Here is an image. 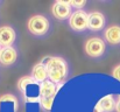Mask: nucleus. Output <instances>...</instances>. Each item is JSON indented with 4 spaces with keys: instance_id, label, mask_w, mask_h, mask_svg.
I'll return each instance as SVG.
<instances>
[{
    "instance_id": "19",
    "label": "nucleus",
    "mask_w": 120,
    "mask_h": 112,
    "mask_svg": "<svg viewBox=\"0 0 120 112\" xmlns=\"http://www.w3.org/2000/svg\"><path fill=\"white\" fill-rule=\"evenodd\" d=\"M0 50H1V46H0Z\"/></svg>"
},
{
    "instance_id": "10",
    "label": "nucleus",
    "mask_w": 120,
    "mask_h": 112,
    "mask_svg": "<svg viewBox=\"0 0 120 112\" xmlns=\"http://www.w3.org/2000/svg\"><path fill=\"white\" fill-rule=\"evenodd\" d=\"M32 77L34 78V81L41 82V83L47 81V78L49 76H48L47 67H45V64L43 62H40V63L35 64V67L33 68V71H32Z\"/></svg>"
},
{
    "instance_id": "11",
    "label": "nucleus",
    "mask_w": 120,
    "mask_h": 112,
    "mask_svg": "<svg viewBox=\"0 0 120 112\" xmlns=\"http://www.w3.org/2000/svg\"><path fill=\"white\" fill-rule=\"evenodd\" d=\"M105 39L110 44H118L120 43V26H110L105 31Z\"/></svg>"
},
{
    "instance_id": "2",
    "label": "nucleus",
    "mask_w": 120,
    "mask_h": 112,
    "mask_svg": "<svg viewBox=\"0 0 120 112\" xmlns=\"http://www.w3.org/2000/svg\"><path fill=\"white\" fill-rule=\"evenodd\" d=\"M28 31L36 36H42L49 31V20L43 15H34L28 20Z\"/></svg>"
},
{
    "instance_id": "18",
    "label": "nucleus",
    "mask_w": 120,
    "mask_h": 112,
    "mask_svg": "<svg viewBox=\"0 0 120 112\" xmlns=\"http://www.w3.org/2000/svg\"><path fill=\"white\" fill-rule=\"evenodd\" d=\"M93 112H103V110H101V108L97 104V105L94 106V109H93Z\"/></svg>"
},
{
    "instance_id": "17",
    "label": "nucleus",
    "mask_w": 120,
    "mask_h": 112,
    "mask_svg": "<svg viewBox=\"0 0 120 112\" xmlns=\"http://www.w3.org/2000/svg\"><path fill=\"white\" fill-rule=\"evenodd\" d=\"M116 111L120 112V95L118 96V100H117V103H116Z\"/></svg>"
},
{
    "instance_id": "1",
    "label": "nucleus",
    "mask_w": 120,
    "mask_h": 112,
    "mask_svg": "<svg viewBox=\"0 0 120 112\" xmlns=\"http://www.w3.org/2000/svg\"><path fill=\"white\" fill-rule=\"evenodd\" d=\"M43 63L47 67L49 79L54 83H60L68 74V64L61 57H47Z\"/></svg>"
},
{
    "instance_id": "5",
    "label": "nucleus",
    "mask_w": 120,
    "mask_h": 112,
    "mask_svg": "<svg viewBox=\"0 0 120 112\" xmlns=\"http://www.w3.org/2000/svg\"><path fill=\"white\" fill-rule=\"evenodd\" d=\"M52 15L58 20H65L71 16V5L69 1H56L51 7Z\"/></svg>"
},
{
    "instance_id": "3",
    "label": "nucleus",
    "mask_w": 120,
    "mask_h": 112,
    "mask_svg": "<svg viewBox=\"0 0 120 112\" xmlns=\"http://www.w3.org/2000/svg\"><path fill=\"white\" fill-rule=\"evenodd\" d=\"M69 25L76 32L85 31L86 28H89V14L80 9L75 11L69 18Z\"/></svg>"
},
{
    "instance_id": "8",
    "label": "nucleus",
    "mask_w": 120,
    "mask_h": 112,
    "mask_svg": "<svg viewBox=\"0 0 120 112\" xmlns=\"http://www.w3.org/2000/svg\"><path fill=\"white\" fill-rule=\"evenodd\" d=\"M105 26V16L100 12H92L89 14V28L91 31H100Z\"/></svg>"
},
{
    "instance_id": "16",
    "label": "nucleus",
    "mask_w": 120,
    "mask_h": 112,
    "mask_svg": "<svg viewBox=\"0 0 120 112\" xmlns=\"http://www.w3.org/2000/svg\"><path fill=\"white\" fill-rule=\"evenodd\" d=\"M112 76L116 78V79H118L120 82V64H118L114 69H113V71H112Z\"/></svg>"
},
{
    "instance_id": "9",
    "label": "nucleus",
    "mask_w": 120,
    "mask_h": 112,
    "mask_svg": "<svg viewBox=\"0 0 120 112\" xmlns=\"http://www.w3.org/2000/svg\"><path fill=\"white\" fill-rule=\"evenodd\" d=\"M56 91H57V85H55V83L51 82L50 79H47L40 84V96L43 98L55 97Z\"/></svg>"
},
{
    "instance_id": "15",
    "label": "nucleus",
    "mask_w": 120,
    "mask_h": 112,
    "mask_svg": "<svg viewBox=\"0 0 120 112\" xmlns=\"http://www.w3.org/2000/svg\"><path fill=\"white\" fill-rule=\"evenodd\" d=\"M69 4L71 5V7H75V8L79 9V8L85 6L86 1L85 0H71V1H69Z\"/></svg>"
},
{
    "instance_id": "4",
    "label": "nucleus",
    "mask_w": 120,
    "mask_h": 112,
    "mask_svg": "<svg viewBox=\"0 0 120 112\" xmlns=\"http://www.w3.org/2000/svg\"><path fill=\"white\" fill-rule=\"evenodd\" d=\"M105 42L99 37H91L85 43V53L91 57H99L105 53Z\"/></svg>"
},
{
    "instance_id": "7",
    "label": "nucleus",
    "mask_w": 120,
    "mask_h": 112,
    "mask_svg": "<svg viewBox=\"0 0 120 112\" xmlns=\"http://www.w3.org/2000/svg\"><path fill=\"white\" fill-rule=\"evenodd\" d=\"M15 31L9 26H2L0 27V46L2 48L11 47L13 42L15 41Z\"/></svg>"
},
{
    "instance_id": "6",
    "label": "nucleus",
    "mask_w": 120,
    "mask_h": 112,
    "mask_svg": "<svg viewBox=\"0 0 120 112\" xmlns=\"http://www.w3.org/2000/svg\"><path fill=\"white\" fill-rule=\"evenodd\" d=\"M18 58V51L15 48L11 47H5L1 48L0 50V63L2 66H12Z\"/></svg>"
},
{
    "instance_id": "12",
    "label": "nucleus",
    "mask_w": 120,
    "mask_h": 112,
    "mask_svg": "<svg viewBox=\"0 0 120 112\" xmlns=\"http://www.w3.org/2000/svg\"><path fill=\"white\" fill-rule=\"evenodd\" d=\"M98 105L101 108L103 112H111L116 109V102L112 95H106L105 97H103L98 102Z\"/></svg>"
},
{
    "instance_id": "13",
    "label": "nucleus",
    "mask_w": 120,
    "mask_h": 112,
    "mask_svg": "<svg viewBox=\"0 0 120 112\" xmlns=\"http://www.w3.org/2000/svg\"><path fill=\"white\" fill-rule=\"evenodd\" d=\"M33 83H34V78H33L32 76H25V77L20 78V79H19V82H18L19 90L25 91V90H26V88H27L28 85L33 84Z\"/></svg>"
},
{
    "instance_id": "14",
    "label": "nucleus",
    "mask_w": 120,
    "mask_h": 112,
    "mask_svg": "<svg viewBox=\"0 0 120 112\" xmlns=\"http://www.w3.org/2000/svg\"><path fill=\"white\" fill-rule=\"evenodd\" d=\"M52 102H54V97H48V98H40V104L41 108L45 111H50L51 110V106H52Z\"/></svg>"
}]
</instances>
